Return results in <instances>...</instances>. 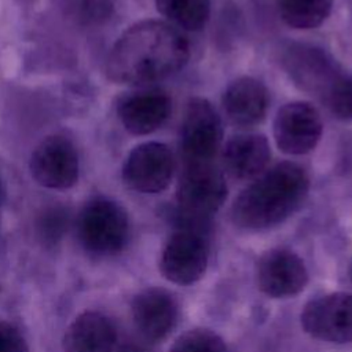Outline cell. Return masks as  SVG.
I'll use <instances>...</instances> for the list:
<instances>
[{
    "label": "cell",
    "instance_id": "9c48e42d",
    "mask_svg": "<svg viewBox=\"0 0 352 352\" xmlns=\"http://www.w3.org/2000/svg\"><path fill=\"white\" fill-rule=\"evenodd\" d=\"M206 267V241L192 230L175 232L166 242L160 260L162 275L176 285L195 283L204 276Z\"/></svg>",
    "mask_w": 352,
    "mask_h": 352
},
{
    "label": "cell",
    "instance_id": "ba28073f",
    "mask_svg": "<svg viewBox=\"0 0 352 352\" xmlns=\"http://www.w3.org/2000/svg\"><path fill=\"white\" fill-rule=\"evenodd\" d=\"M322 129L320 114L311 103L290 102L276 113L274 139L280 151L301 155L316 147Z\"/></svg>",
    "mask_w": 352,
    "mask_h": 352
},
{
    "label": "cell",
    "instance_id": "7402d4cb",
    "mask_svg": "<svg viewBox=\"0 0 352 352\" xmlns=\"http://www.w3.org/2000/svg\"><path fill=\"white\" fill-rule=\"evenodd\" d=\"M323 104L333 116L341 120H352V74L342 70L334 85L323 99Z\"/></svg>",
    "mask_w": 352,
    "mask_h": 352
},
{
    "label": "cell",
    "instance_id": "5b68a950",
    "mask_svg": "<svg viewBox=\"0 0 352 352\" xmlns=\"http://www.w3.org/2000/svg\"><path fill=\"white\" fill-rule=\"evenodd\" d=\"M223 138L221 121L204 98L187 103L180 129V148L184 162H209L216 155Z\"/></svg>",
    "mask_w": 352,
    "mask_h": 352
},
{
    "label": "cell",
    "instance_id": "ffe728a7",
    "mask_svg": "<svg viewBox=\"0 0 352 352\" xmlns=\"http://www.w3.org/2000/svg\"><path fill=\"white\" fill-rule=\"evenodd\" d=\"M69 227V212L62 206H50L44 209L36 220V232L38 239L47 245H56L66 234Z\"/></svg>",
    "mask_w": 352,
    "mask_h": 352
},
{
    "label": "cell",
    "instance_id": "52a82bcc",
    "mask_svg": "<svg viewBox=\"0 0 352 352\" xmlns=\"http://www.w3.org/2000/svg\"><path fill=\"white\" fill-rule=\"evenodd\" d=\"M175 170V158L170 148L158 142L136 146L128 155L122 176L135 191L155 194L168 187Z\"/></svg>",
    "mask_w": 352,
    "mask_h": 352
},
{
    "label": "cell",
    "instance_id": "4fadbf2b",
    "mask_svg": "<svg viewBox=\"0 0 352 352\" xmlns=\"http://www.w3.org/2000/svg\"><path fill=\"white\" fill-rule=\"evenodd\" d=\"M132 316L143 337L160 341L172 331L177 322V304L168 292L150 287L135 296Z\"/></svg>",
    "mask_w": 352,
    "mask_h": 352
},
{
    "label": "cell",
    "instance_id": "2e32d148",
    "mask_svg": "<svg viewBox=\"0 0 352 352\" xmlns=\"http://www.w3.org/2000/svg\"><path fill=\"white\" fill-rule=\"evenodd\" d=\"M268 91L253 77L232 81L223 95V109L231 122L241 126L258 124L267 113Z\"/></svg>",
    "mask_w": 352,
    "mask_h": 352
},
{
    "label": "cell",
    "instance_id": "9a60e30c",
    "mask_svg": "<svg viewBox=\"0 0 352 352\" xmlns=\"http://www.w3.org/2000/svg\"><path fill=\"white\" fill-rule=\"evenodd\" d=\"M268 140L258 133L232 136L223 150V165L230 176L248 180L260 176L270 161Z\"/></svg>",
    "mask_w": 352,
    "mask_h": 352
},
{
    "label": "cell",
    "instance_id": "484cf974",
    "mask_svg": "<svg viewBox=\"0 0 352 352\" xmlns=\"http://www.w3.org/2000/svg\"><path fill=\"white\" fill-rule=\"evenodd\" d=\"M4 197H6V191H4V186H3V182L0 179V209H1V205L4 202Z\"/></svg>",
    "mask_w": 352,
    "mask_h": 352
},
{
    "label": "cell",
    "instance_id": "8fae6325",
    "mask_svg": "<svg viewBox=\"0 0 352 352\" xmlns=\"http://www.w3.org/2000/svg\"><path fill=\"white\" fill-rule=\"evenodd\" d=\"M30 170L44 187H72L78 179V155L73 143L62 136L47 138L32 154Z\"/></svg>",
    "mask_w": 352,
    "mask_h": 352
},
{
    "label": "cell",
    "instance_id": "3957f363",
    "mask_svg": "<svg viewBox=\"0 0 352 352\" xmlns=\"http://www.w3.org/2000/svg\"><path fill=\"white\" fill-rule=\"evenodd\" d=\"M129 234L125 210L114 201L98 198L87 204L78 217V235L87 250L111 254L124 248Z\"/></svg>",
    "mask_w": 352,
    "mask_h": 352
},
{
    "label": "cell",
    "instance_id": "7c38bea8",
    "mask_svg": "<svg viewBox=\"0 0 352 352\" xmlns=\"http://www.w3.org/2000/svg\"><path fill=\"white\" fill-rule=\"evenodd\" d=\"M258 289L268 297L286 298L298 294L308 282L304 261L287 249L267 252L257 263Z\"/></svg>",
    "mask_w": 352,
    "mask_h": 352
},
{
    "label": "cell",
    "instance_id": "277c9868",
    "mask_svg": "<svg viewBox=\"0 0 352 352\" xmlns=\"http://www.w3.org/2000/svg\"><path fill=\"white\" fill-rule=\"evenodd\" d=\"M226 197L224 176L212 161L184 162L176 188V199L184 213L209 216L224 204Z\"/></svg>",
    "mask_w": 352,
    "mask_h": 352
},
{
    "label": "cell",
    "instance_id": "d6986e66",
    "mask_svg": "<svg viewBox=\"0 0 352 352\" xmlns=\"http://www.w3.org/2000/svg\"><path fill=\"white\" fill-rule=\"evenodd\" d=\"M333 0H279V14L294 29H314L330 14Z\"/></svg>",
    "mask_w": 352,
    "mask_h": 352
},
{
    "label": "cell",
    "instance_id": "8992f818",
    "mask_svg": "<svg viewBox=\"0 0 352 352\" xmlns=\"http://www.w3.org/2000/svg\"><path fill=\"white\" fill-rule=\"evenodd\" d=\"M301 326L314 338L331 344L352 341V294L330 293L311 300L301 311Z\"/></svg>",
    "mask_w": 352,
    "mask_h": 352
},
{
    "label": "cell",
    "instance_id": "6da1fadb",
    "mask_svg": "<svg viewBox=\"0 0 352 352\" xmlns=\"http://www.w3.org/2000/svg\"><path fill=\"white\" fill-rule=\"evenodd\" d=\"M190 45L180 30L162 21H144L125 30L107 58V74L120 84H148L180 70Z\"/></svg>",
    "mask_w": 352,
    "mask_h": 352
},
{
    "label": "cell",
    "instance_id": "7a4b0ae2",
    "mask_svg": "<svg viewBox=\"0 0 352 352\" xmlns=\"http://www.w3.org/2000/svg\"><path fill=\"white\" fill-rule=\"evenodd\" d=\"M309 188L307 172L296 162L285 161L263 172L234 201L231 216L245 230L274 227L293 214Z\"/></svg>",
    "mask_w": 352,
    "mask_h": 352
},
{
    "label": "cell",
    "instance_id": "e0dca14e",
    "mask_svg": "<svg viewBox=\"0 0 352 352\" xmlns=\"http://www.w3.org/2000/svg\"><path fill=\"white\" fill-rule=\"evenodd\" d=\"M117 331L111 320L99 312H84L69 326L65 352H113Z\"/></svg>",
    "mask_w": 352,
    "mask_h": 352
},
{
    "label": "cell",
    "instance_id": "30bf717a",
    "mask_svg": "<svg viewBox=\"0 0 352 352\" xmlns=\"http://www.w3.org/2000/svg\"><path fill=\"white\" fill-rule=\"evenodd\" d=\"M283 63L293 81L322 102L342 73V69L324 51L304 44L290 47Z\"/></svg>",
    "mask_w": 352,
    "mask_h": 352
},
{
    "label": "cell",
    "instance_id": "44dd1931",
    "mask_svg": "<svg viewBox=\"0 0 352 352\" xmlns=\"http://www.w3.org/2000/svg\"><path fill=\"white\" fill-rule=\"evenodd\" d=\"M169 352H227V346L210 330H188L175 340Z\"/></svg>",
    "mask_w": 352,
    "mask_h": 352
},
{
    "label": "cell",
    "instance_id": "ac0fdd59",
    "mask_svg": "<svg viewBox=\"0 0 352 352\" xmlns=\"http://www.w3.org/2000/svg\"><path fill=\"white\" fill-rule=\"evenodd\" d=\"M155 6L172 23L194 32L206 25L210 14L209 0H155Z\"/></svg>",
    "mask_w": 352,
    "mask_h": 352
},
{
    "label": "cell",
    "instance_id": "cb8c5ba5",
    "mask_svg": "<svg viewBox=\"0 0 352 352\" xmlns=\"http://www.w3.org/2000/svg\"><path fill=\"white\" fill-rule=\"evenodd\" d=\"M0 352H28L23 336L6 322H0Z\"/></svg>",
    "mask_w": 352,
    "mask_h": 352
},
{
    "label": "cell",
    "instance_id": "603a6c76",
    "mask_svg": "<svg viewBox=\"0 0 352 352\" xmlns=\"http://www.w3.org/2000/svg\"><path fill=\"white\" fill-rule=\"evenodd\" d=\"M74 16L84 25H98L106 21L113 11L111 0H73Z\"/></svg>",
    "mask_w": 352,
    "mask_h": 352
},
{
    "label": "cell",
    "instance_id": "5bb4252c",
    "mask_svg": "<svg viewBox=\"0 0 352 352\" xmlns=\"http://www.w3.org/2000/svg\"><path fill=\"white\" fill-rule=\"evenodd\" d=\"M172 111L170 98L161 89H146L126 96L118 107V116L133 135H147L165 124Z\"/></svg>",
    "mask_w": 352,
    "mask_h": 352
},
{
    "label": "cell",
    "instance_id": "d4e9b609",
    "mask_svg": "<svg viewBox=\"0 0 352 352\" xmlns=\"http://www.w3.org/2000/svg\"><path fill=\"white\" fill-rule=\"evenodd\" d=\"M118 352H143L140 348L138 346H133V345H126L124 348H121Z\"/></svg>",
    "mask_w": 352,
    "mask_h": 352
}]
</instances>
